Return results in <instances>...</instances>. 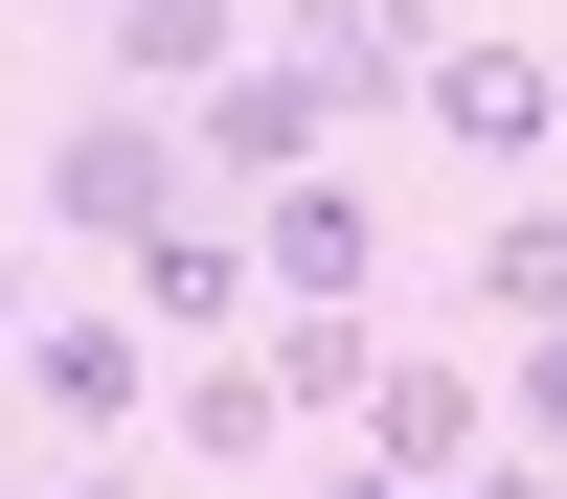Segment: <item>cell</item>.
<instances>
[{
	"mask_svg": "<svg viewBox=\"0 0 567 499\" xmlns=\"http://www.w3.org/2000/svg\"><path fill=\"white\" fill-rule=\"evenodd\" d=\"M272 69H318V114H432V69H454V0H272Z\"/></svg>",
	"mask_w": 567,
	"mask_h": 499,
	"instance_id": "cell-2",
	"label": "cell"
},
{
	"mask_svg": "<svg viewBox=\"0 0 567 499\" xmlns=\"http://www.w3.org/2000/svg\"><path fill=\"white\" fill-rule=\"evenodd\" d=\"M227 69H250V23H227V0H114V91H136V114H205Z\"/></svg>",
	"mask_w": 567,
	"mask_h": 499,
	"instance_id": "cell-10",
	"label": "cell"
},
{
	"mask_svg": "<svg viewBox=\"0 0 567 499\" xmlns=\"http://www.w3.org/2000/svg\"><path fill=\"white\" fill-rule=\"evenodd\" d=\"M159 386H182V363H159V318H23V408H45V432H159Z\"/></svg>",
	"mask_w": 567,
	"mask_h": 499,
	"instance_id": "cell-5",
	"label": "cell"
},
{
	"mask_svg": "<svg viewBox=\"0 0 567 499\" xmlns=\"http://www.w3.org/2000/svg\"><path fill=\"white\" fill-rule=\"evenodd\" d=\"M272 432H296V408H272V363H250V341H205V363L159 386V454H182V477H250Z\"/></svg>",
	"mask_w": 567,
	"mask_h": 499,
	"instance_id": "cell-11",
	"label": "cell"
},
{
	"mask_svg": "<svg viewBox=\"0 0 567 499\" xmlns=\"http://www.w3.org/2000/svg\"><path fill=\"white\" fill-rule=\"evenodd\" d=\"M454 499H567V454H477V477H454Z\"/></svg>",
	"mask_w": 567,
	"mask_h": 499,
	"instance_id": "cell-14",
	"label": "cell"
},
{
	"mask_svg": "<svg viewBox=\"0 0 567 499\" xmlns=\"http://www.w3.org/2000/svg\"><path fill=\"white\" fill-rule=\"evenodd\" d=\"M386 341H409V318H250V363H272V408H296V432H363Z\"/></svg>",
	"mask_w": 567,
	"mask_h": 499,
	"instance_id": "cell-9",
	"label": "cell"
},
{
	"mask_svg": "<svg viewBox=\"0 0 567 499\" xmlns=\"http://www.w3.org/2000/svg\"><path fill=\"white\" fill-rule=\"evenodd\" d=\"M45 227H91V250L205 227V136H182V114H136V91H91V114L45 136Z\"/></svg>",
	"mask_w": 567,
	"mask_h": 499,
	"instance_id": "cell-1",
	"label": "cell"
},
{
	"mask_svg": "<svg viewBox=\"0 0 567 499\" xmlns=\"http://www.w3.org/2000/svg\"><path fill=\"white\" fill-rule=\"evenodd\" d=\"M499 454H567V341H523V363H499Z\"/></svg>",
	"mask_w": 567,
	"mask_h": 499,
	"instance_id": "cell-13",
	"label": "cell"
},
{
	"mask_svg": "<svg viewBox=\"0 0 567 499\" xmlns=\"http://www.w3.org/2000/svg\"><path fill=\"white\" fill-rule=\"evenodd\" d=\"M0 363H23V272H0Z\"/></svg>",
	"mask_w": 567,
	"mask_h": 499,
	"instance_id": "cell-17",
	"label": "cell"
},
{
	"mask_svg": "<svg viewBox=\"0 0 567 499\" xmlns=\"http://www.w3.org/2000/svg\"><path fill=\"white\" fill-rule=\"evenodd\" d=\"M363 477H409V499H454V477H477V454H499V386H477V363H454V341H386V386H363Z\"/></svg>",
	"mask_w": 567,
	"mask_h": 499,
	"instance_id": "cell-4",
	"label": "cell"
},
{
	"mask_svg": "<svg viewBox=\"0 0 567 499\" xmlns=\"http://www.w3.org/2000/svg\"><path fill=\"white\" fill-rule=\"evenodd\" d=\"M114 295L159 318V363L250 341V318H272V272H250V205H205V227H159V250H114Z\"/></svg>",
	"mask_w": 567,
	"mask_h": 499,
	"instance_id": "cell-7",
	"label": "cell"
},
{
	"mask_svg": "<svg viewBox=\"0 0 567 499\" xmlns=\"http://www.w3.org/2000/svg\"><path fill=\"white\" fill-rule=\"evenodd\" d=\"M91 23H114V0H91Z\"/></svg>",
	"mask_w": 567,
	"mask_h": 499,
	"instance_id": "cell-19",
	"label": "cell"
},
{
	"mask_svg": "<svg viewBox=\"0 0 567 499\" xmlns=\"http://www.w3.org/2000/svg\"><path fill=\"white\" fill-rule=\"evenodd\" d=\"M454 295H477L499 341H567V205H499V227H477V272H454Z\"/></svg>",
	"mask_w": 567,
	"mask_h": 499,
	"instance_id": "cell-12",
	"label": "cell"
},
{
	"mask_svg": "<svg viewBox=\"0 0 567 499\" xmlns=\"http://www.w3.org/2000/svg\"><path fill=\"white\" fill-rule=\"evenodd\" d=\"M296 499H409V477H363V454H341V477H296Z\"/></svg>",
	"mask_w": 567,
	"mask_h": 499,
	"instance_id": "cell-16",
	"label": "cell"
},
{
	"mask_svg": "<svg viewBox=\"0 0 567 499\" xmlns=\"http://www.w3.org/2000/svg\"><path fill=\"white\" fill-rule=\"evenodd\" d=\"M0 477H23V454H0Z\"/></svg>",
	"mask_w": 567,
	"mask_h": 499,
	"instance_id": "cell-18",
	"label": "cell"
},
{
	"mask_svg": "<svg viewBox=\"0 0 567 499\" xmlns=\"http://www.w3.org/2000/svg\"><path fill=\"white\" fill-rule=\"evenodd\" d=\"M45 499H159V477H136V454H69V477H45Z\"/></svg>",
	"mask_w": 567,
	"mask_h": 499,
	"instance_id": "cell-15",
	"label": "cell"
},
{
	"mask_svg": "<svg viewBox=\"0 0 567 499\" xmlns=\"http://www.w3.org/2000/svg\"><path fill=\"white\" fill-rule=\"evenodd\" d=\"M432 136H454V159H545V136H567V45H454V69H432Z\"/></svg>",
	"mask_w": 567,
	"mask_h": 499,
	"instance_id": "cell-8",
	"label": "cell"
},
{
	"mask_svg": "<svg viewBox=\"0 0 567 499\" xmlns=\"http://www.w3.org/2000/svg\"><path fill=\"white\" fill-rule=\"evenodd\" d=\"M250 272H272V318H386V205L296 181V205H250Z\"/></svg>",
	"mask_w": 567,
	"mask_h": 499,
	"instance_id": "cell-6",
	"label": "cell"
},
{
	"mask_svg": "<svg viewBox=\"0 0 567 499\" xmlns=\"http://www.w3.org/2000/svg\"><path fill=\"white\" fill-rule=\"evenodd\" d=\"M182 136H205V205H296V181H341V114H318V69H272V45H250Z\"/></svg>",
	"mask_w": 567,
	"mask_h": 499,
	"instance_id": "cell-3",
	"label": "cell"
}]
</instances>
